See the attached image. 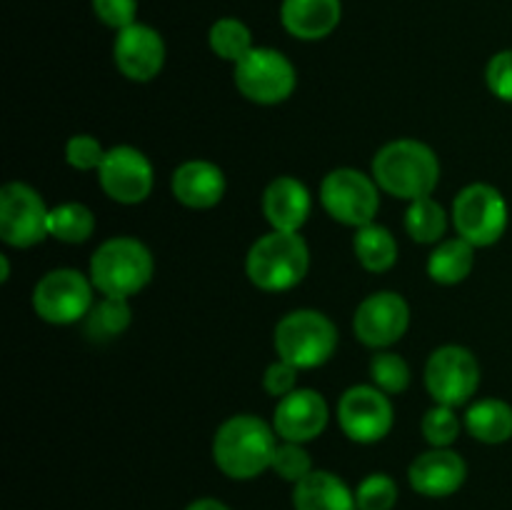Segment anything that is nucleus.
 <instances>
[{"label": "nucleus", "instance_id": "nucleus-1", "mask_svg": "<svg viewBox=\"0 0 512 510\" xmlns=\"http://www.w3.org/2000/svg\"><path fill=\"white\" fill-rule=\"evenodd\" d=\"M278 450V433L258 415H233L213 438V460L228 478L253 480L270 470Z\"/></svg>", "mask_w": 512, "mask_h": 510}, {"label": "nucleus", "instance_id": "nucleus-2", "mask_svg": "<svg viewBox=\"0 0 512 510\" xmlns=\"http://www.w3.org/2000/svg\"><path fill=\"white\" fill-rule=\"evenodd\" d=\"M373 178L378 188L393 198H428L440 180V160L433 148L420 140H393L375 153Z\"/></svg>", "mask_w": 512, "mask_h": 510}, {"label": "nucleus", "instance_id": "nucleus-3", "mask_svg": "<svg viewBox=\"0 0 512 510\" xmlns=\"http://www.w3.org/2000/svg\"><path fill=\"white\" fill-rule=\"evenodd\" d=\"M310 250L303 235L270 230L258 238L245 258V273L250 283L268 293L290 290L308 275Z\"/></svg>", "mask_w": 512, "mask_h": 510}, {"label": "nucleus", "instance_id": "nucleus-4", "mask_svg": "<svg viewBox=\"0 0 512 510\" xmlns=\"http://www.w3.org/2000/svg\"><path fill=\"white\" fill-rule=\"evenodd\" d=\"M153 255L135 238H110L90 258V280L95 290L110 298H130L153 280Z\"/></svg>", "mask_w": 512, "mask_h": 510}, {"label": "nucleus", "instance_id": "nucleus-5", "mask_svg": "<svg viewBox=\"0 0 512 510\" xmlns=\"http://www.w3.org/2000/svg\"><path fill=\"white\" fill-rule=\"evenodd\" d=\"M275 353L295 368L325 365L338 348L335 323L320 310H293L275 325Z\"/></svg>", "mask_w": 512, "mask_h": 510}, {"label": "nucleus", "instance_id": "nucleus-6", "mask_svg": "<svg viewBox=\"0 0 512 510\" xmlns=\"http://www.w3.org/2000/svg\"><path fill=\"white\" fill-rule=\"evenodd\" d=\"M510 210L505 195L495 185L473 183L458 193L453 203V225L463 240L475 248L495 245L508 230Z\"/></svg>", "mask_w": 512, "mask_h": 510}, {"label": "nucleus", "instance_id": "nucleus-7", "mask_svg": "<svg viewBox=\"0 0 512 510\" xmlns=\"http://www.w3.org/2000/svg\"><path fill=\"white\" fill-rule=\"evenodd\" d=\"M235 88L240 95L258 105L283 103L298 85L295 65L275 48H253L233 70Z\"/></svg>", "mask_w": 512, "mask_h": 510}, {"label": "nucleus", "instance_id": "nucleus-8", "mask_svg": "<svg viewBox=\"0 0 512 510\" xmlns=\"http://www.w3.org/2000/svg\"><path fill=\"white\" fill-rule=\"evenodd\" d=\"M320 203L325 213L350 228L375 223L380 208V188L375 178L355 168H338L325 175L320 185Z\"/></svg>", "mask_w": 512, "mask_h": 510}, {"label": "nucleus", "instance_id": "nucleus-9", "mask_svg": "<svg viewBox=\"0 0 512 510\" xmlns=\"http://www.w3.org/2000/svg\"><path fill=\"white\" fill-rule=\"evenodd\" d=\"M93 280L80 270L58 268L45 273L33 288V308L40 320L53 325H70L88 318L93 308Z\"/></svg>", "mask_w": 512, "mask_h": 510}, {"label": "nucleus", "instance_id": "nucleus-10", "mask_svg": "<svg viewBox=\"0 0 512 510\" xmlns=\"http://www.w3.org/2000/svg\"><path fill=\"white\" fill-rule=\"evenodd\" d=\"M425 388L438 405L460 408L480 388V363L463 345L433 350L425 365Z\"/></svg>", "mask_w": 512, "mask_h": 510}, {"label": "nucleus", "instance_id": "nucleus-11", "mask_svg": "<svg viewBox=\"0 0 512 510\" xmlns=\"http://www.w3.org/2000/svg\"><path fill=\"white\" fill-rule=\"evenodd\" d=\"M50 208L28 183H5L0 190V238L13 248H33L48 238Z\"/></svg>", "mask_w": 512, "mask_h": 510}, {"label": "nucleus", "instance_id": "nucleus-12", "mask_svg": "<svg viewBox=\"0 0 512 510\" xmlns=\"http://www.w3.org/2000/svg\"><path fill=\"white\" fill-rule=\"evenodd\" d=\"M393 403L375 385H353L338 403V423L353 443H378L393 428Z\"/></svg>", "mask_w": 512, "mask_h": 510}, {"label": "nucleus", "instance_id": "nucleus-13", "mask_svg": "<svg viewBox=\"0 0 512 510\" xmlns=\"http://www.w3.org/2000/svg\"><path fill=\"white\" fill-rule=\"evenodd\" d=\"M98 183L110 200L123 205L143 203L153 193L155 173L148 155L133 145H115L98 168Z\"/></svg>", "mask_w": 512, "mask_h": 510}, {"label": "nucleus", "instance_id": "nucleus-14", "mask_svg": "<svg viewBox=\"0 0 512 510\" xmlns=\"http://www.w3.org/2000/svg\"><path fill=\"white\" fill-rule=\"evenodd\" d=\"M410 325L408 300L393 290H380L368 295L358 305L353 318L355 338L368 348H388L398 343Z\"/></svg>", "mask_w": 512, "mask_h": 510}, {"label": "nucleus", "instance_id": "nucleus-15", "mask_svg": "<svg viewBox=\"0 0 512 510\" xmlns=\"http://www.w3.org/2000/svg\"><path fill=\"white\" fill-rule=\"evenodd\" d=\"M113 60L120 73L133 83L158 78L165 65V40L153 25L133 23L118 30L113 43Z\"/></svg>", "mask_w": 512, "mask_h": 510}, {"label": "nucleus", "instance_id": "nucleus-16", "mask_svg": "<svg viewBox=\"0 0 512 510\" xmlns=\"http://www.w3.org/2000/svg\"><path fill=\"white\" fill-rule=\"evenodd\" d=\"M328 425V403L313 388H298L278 400L273 415V428L280 440L308 443L315 440Z\"/></svg>", "mask_w": 512, "mask_h": 510}, {"label": "nucleus", "instance_id": "nucleus-17", "mask_svg": "<svg viewBox=\"0 0 512 510\" xmlns=\"http://www.w3.org/2000/svg\"><path fill=\"white\" fill-rule=\"evenodd\" d=\"M468 478L463 455L450 448H430L410 463L408 480L415 493L425 498H448L458 493Z\"/></svg>", "mask_w": 512, "mask_h": 510}, {"label": "nucleus", "instance_id": "nucleus-18", "mask_svg": "<svg viewBox=\"0 0 512 510\" xmlns=\"http://www.w3.org/2000/svg\"><path fill=\"white\" fill-rule=\"evenodd\" d=\"M313 210L308 188L298 178L280 175L270 180L263 193V215L273 230L298 233Z\"/></svg>", "mask_w": 512, "mask_h": 510}, {"label": "nucleus", "instance_id": "nucleus-19", "mask_svg": "<svg viewBox=\"0 0 512 510\" xmlns=\"http://www.w3.org/2000/svg\"><path fill=\"white\" fill-rule=\"evenodd\" d=\"M170 188L178 203L193 210H208L223 200L225 173L210 160H188L175 168Z\"/></svg>", "mask_w": 512, "mask_h": 510}, {"label": "nucleus", "instance_id": "nucleus-20", "mask_svg": "<svg viewBox=\"0 0 512 510\" xmlns=\"http://www.w3.org/2000/svg\"><path fill=\"white\" fill-rule=\"evenodd\" d=\"M343 18L340 0H283L280 23L298 40H323Z\"/></svg>", "mask_w": 512, "mask_h": 510}, {"label": "nucleus", "instance_id": "nucleus-21", "mask_svg": "<svg viewBox=\"0 0 512 510\" xmlns=\"http://www.w3.org/2000/svg\"><path fill=\"white\" fill-rule=\"evenodd\" d=\"M295 510H358L355 490L330 470H313L293 488Z\"/></svg>", "mask_w": 512, "mask_h": 510}, {"label": "nucleus", "instance_id": "nucleus-22", "mask_svg": "<svg viewBox=\"0 0 512 510\" xmlns=\"http://www.w3.org/2000/svg\"><path fill=\"white\" fill-rule=\"evenodd\" d=\"M465 428L480 443H508L512 438V405L500 398L478 400L465 415Z\"/></svg>", "mask_w": 512, "mask_h": 510}, {"label": "nucleus", "instance_id": "nucleus-23", "mask_svg": "<svg viewBox=\"0 0 512 510\" xmlns=\"http://www.w3.org/2000/svg\"><path fill=\"white\" fill-rule=\"evenodd\" d=\"M475 268V245L468 240L450 238L440 240L438 248L428 258V275L440 285H458L473 273Z\"/></svg>", "mask_w": 512, "mask_h": 510}, {"label": "nucleus", "instance_id": "nucleus-24", "mask_svg": "<svg viewBox=\"0 0 512 510\" xmlns=\"http://www.w3.org/2000/svg\"><path fill=\"white\" fill-rule=\"evenodd\" d=\"M355 258L360 260L365 270L370 273H385L398 260V240L388 228L378 223H370L358 228L353 238Z\"/></svg>", "mask_w": 512, "mask_h": 510}, {"label": "nucleus", "instance_id": "nucleus-25", "mask_svg": "<svg viewBox=\"0 0 512 510\" xmlns=\"http://www.w3.org/2000/svg\"><path fill=\"white\" fill-rule=\"evenodd\" d=\"M130 320H133V310H130L128 298H110L105 295L100 303L90 308L88 318H85V333L90 340L98 343H108V340L118 338L128 330Z\"/></svg>", "mask_w": 512, "mask_h": 510}, {"label": "nucleus", "instance_id": "nucleus-26", "mask_svg": "<svg viewBox=\"0 0 512 510\" xmlns=\"http://www.w3.org/2000/svg\"><path fill=\"white\" fill-rule=\"evenodd\" d=\"M405 230L415 243H440L448 230V213L430 195L410 200L408 213H405Z\"/></svg>", "mask_w": 512, "mask_h": 510}, {"label": "nucleus", "instance_id": "nucleus-27", "mask_svg": "<svg viewBox=\"0 0 512 510\" xmlns=\"http://www.w3.org/2000/svg\"><path fill=\"white\" fill-rule=\"evenodd\" d=\"M48 233L60 243H85L95 233V215L83 203H63L50 208Z\"/></svg>", "mask_w": 512, "mask_h": 510}, {"label": "nucleus", "instance_id": "nucleus-28", "mask_svg": "<svg viewBox=\"0 0 512 510\" xmlns=\"http://www.w3.org/2000/svg\"><path fill=\"white\" fill-rule=\"evenodd\" d=\"M208 43L210 50H213L218 58L228 60V63H238L243 60L250 50L255 48L253 45V33H250L248 25L238 18H220L215 20L213 28L208 33Z\"/></svg>", "mask_w": 512, "mask_h": 510}, {"label": "nucleus", "instance_id": "nucleus-29", "mask_svg": "<svg viewBox=\"0 0 512 510\" xmlns=\"http://www.w3.org/2000/svg\"><path fill=\"white\" fill-rule=\"evenodd\" d=\"M370 378H373L375 388H380L383 393L395 395L408 390L413 373H410L408 360L400 358L398 353L383 350V353L373 355V360H370Z\"/></svg>", "mask_w": 512, "mask_h": 510}, {"label": "nucleus", "instance_id": "nucleus-30", "mask_svg": "<svg viewBox=\"0 0 512 510\" xmlns=\"http://www.w3.org/2000/svg\"><path fill=\"white\" fill-rule=\"evenodd\" d=\"M358 510H393L398 503V483L385 473H373L355 488Z\"/></svg>", "mask_w": 512, "mask_h": 510}, {"label": "nucleus", "instance_id": "nucleus-31", "mask_svg": "<svg viewBox=\"0 0 512 510\" xmlns=\"http://www.w3.org/2000/svg\"><path fill=\"white\" fill-rule=\"evenodd\" d=\"M420 430H423L425 440H428L433 448H450L460 435V418L458 413H455V408L435 403L433 408L425 413Z\"/></svg>", "mask_w": 512, "mask_h": 510}, {"label": "nucleus", "instance_id": "nucleus-32", "mask_svg": "<svg viewBox=\"0 0 512 510\" xmlns=\"http://www.w3.org/2000/svg\"><path fill=\"white\" fill-rule=\"evenodd\" d=\"M278 478L288 480V483H300L305 475L313 473V460H310V453L303 448V443H290V440H283L278 443V450L273 455V465H270Z\"/></svg>", "mask_w": 512, "mask_h": 510}, {"label": "nucleus", "instance_id": "nucleus-33", "mask_svg": "<svg viewBox=\"0 0 512 510\" xmlns=\"http://www.w3.org/2000/svg\"><path fill=\"white\" fill-rule=\"evenodd\" d=\"M108 150L93 135H73L65 145V160L75 170H98Z\"/></svg>", "mask_w": 512, "mask_h": 510}, {"label": "nucleus", "instance_id": "nucleus-34", "mask_svg": "<svg viewBox=\"0 0 512 510\" xmlns=\"http://www.w3.org/2000/svg\"><path fill=\"white\" fill-rule=\"evenodd\" d=\"M485 83L495 98L512 103V50H500L485 68Z\"/></svg>", "mask_w": 512, "mask_h": 510}, {"label": "nucleus", "instance_id": "nucleus-35", "mask_svg": "<svg viewBox=\"0 0 512 510\" xmlns=\"http://www.w3.org/2000/svg\"><path fill=\"white\" fill-rule=\"evenodd\" d=\"M93 13L108 28L123 30L138 23V0H93Z\"/></svg>", "mask_w": 512, "mask_h": 510}, {"label": "nucleus", "instance_id": "nucleus-36", "mask_svg": "<svg viewBox=\"0 0 512 510\" xmlns=\"http://www.w3.org/2000/svg\"><path fill=\"white\" fill-rule=\"evenodd\" d=\"M298 370L293 363H288V360L278 358L275 363L268 365V370H265L263 375V388L268 390L270 395H275V398H285V395H290L293 390H298Z\"/></svg>", "mask_w": 512, "mask_h": 510}, {"label": "nucleus", "instance_id": "nucleus-37", "mask_svg": "<svg viewBox=\"0 0 512 510\" xmlns=\"http://www.w3.org/2000/svg\"><path fill=\"white\" fill-rule=\"evenodd\" d=\"M185 510H230L223 500H215V498H198L188 505Z\"/></svg>", "mask_w": 512, "mask_h": 510}, {"label": "nucleus", "instance_id": "nucleus-38", "mask_svg": "<svg viewBox=\"0 0 512 510\" xmlns=\"http://www.w3.org/2000/svg\"><path fill=\"white\" fill-rule=\"evenodd\" d=\"M0 280H3V283H8V278H10V260H8V255H0Z\"/></svg>", "mask_w": 512, "mask_h": 510}]
</instances>
